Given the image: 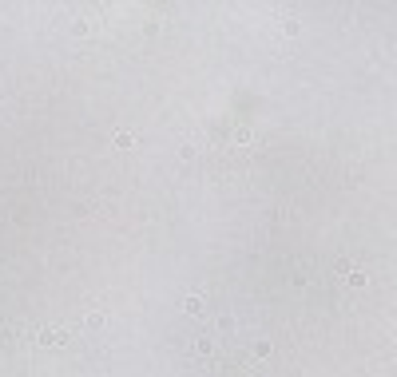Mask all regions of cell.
<instances>
[{"label":"cell","mask_w":397,"mask_h":377,"mask_svg":"<svg viewBox=\"0 0 397 377\" xmlns=\"http://www.w3.org/2000/svg\"><path fill=\"white\" fill-rule=\"evenodd\" d=\"M36 341H40V345H48V349H60V345L68 341V329H40V333H36Z\"/></svg>","instance_id":"obj_1"},{"label":"cell","mask_w":397,"mask_h":377,"mask_svg":"<svg viewBox=\"0 0 397 377\" xmlns=\"http://www.w3.org/2000/svg\"><path fill=\"white\" fill-rule=\"evenodd\" d=\"M341 274H345V282H349V286H357V290H361V286H369V274H365L361 266H341Z\"/></svg>","instance_id":"obj_2"},{"label":"cell","mask_w":397,"mask_h":377,"mask_svg":"<svg viewBox=\"0 0 397 377\" xmlns=\"http://www.w3.org/2000/svg\"><path fill=\"white\" fill-rule=\"evenodd\" d=\"M270 349H274V345H270V337H258V341H254V349H250V357H270Z\"/></svg>","instance_id":"obj_3"},{"label":"cell","mask_w":397,"mask_h":377,"mask_svg":"<svg viewBox=\"0 0 397 377\" xmlns=\"http://www.w3.org/2000/svg\"><path fill=\"white\" fill-rule=\"evenodd\" d=\"M183 310H187V314H203V298H199V294H187Z\"/></svg>","instance_id":"obj_4"},{"label":"cell","mask_w":397,"mask_h":377,"mask_svg":"<svg viewBox=\"0 0 397 377\" xmlns=\"http://www.w3.org/2000/svg\"><path fill=\"white\" fill-rule=\"evenodd\" d=\"M84 322L92 325V329H100V325H104V314H88V318H84Z\"/></svg>","instance_id":"obj_5"},{"label":"cell","mask_w":397,"mask_h":377,"mask_svg":"<svg viewBox=\"0 0 397 377\" xmlns=\"http://www.w3.org/2000/svg\"><path fill=\"white\" fill-rule=\"evenodd\" d=\"M393 353H397V345H393Z\"/></svg>","instance_id":"obj_6"}]
</instances>
